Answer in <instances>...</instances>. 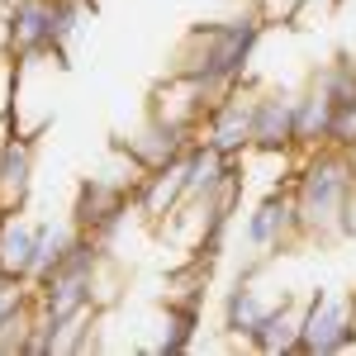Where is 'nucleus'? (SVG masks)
<instances>
[{
  "mask_svg": "<svg viewBox=\"0 0 356 356\" xmlns=\"http://www.w3.org/2000/svg\"><path fill=\"white\" fill-rule=\"evenodd\" d=\"M5 129H10V114H5V119H0V138H5Z\"/></svg>",
  "mask_w": 356,
  "mask_h": 356,
  "instance_id": "obj_24",
  "label": "nucleus"
},
{
  "mask_svg": "<svg viewBox=\"0 0 356 356\" xmlns=\"http://www.w3.org/2000/svg\"><path fill=\"white\" fill-rule=\"evenodd\" d=\"M195 129H181V124H162V119H143L138 134H114L110 152L129 157L138 171H157V166H171L186 157V147L195 143Z\"/></svg>",
  "mask_w": 356,
  "mask_h": 356,
  "instance_id": "obj_6",
  "label": "nucleus"
},
{
  "mask_svg": "<svg viewBox=\"0 0 356 356\" xmlns=\"http://www.w3.org/2000/svg\"><path fill=\"white\" fill-rule=\"evenodd\" d=\"M243 238H247V247H257V252H280V247H290V243H304L300 223H295L290 186H271V191L252 204Z\"/></svg>",
  "mask_w": 356,
  "mask_h": 356,
  "instance_id": "obj_10",
  "label": "nucleus"
},
{
  "mask_svg": "<svg viewBox=\"0 0 356 356\" xmlns=\"http://www.w3.org/2000/svg\"><path fill=\"white\" fill-rule=\"evenodd\" d=\"M347 304H352V332H356V290H347Z\"/></svg>",
  "mask_w": 356,
  "mask_h": 356,
  "instance_id": "obj_23",
  "label": "nucleus"
},
{
  "mask_svg": "<svg viewBox=\"0 0 356 356\" xmlns=\"http://www.w3.org/2000/svg\"><path fill=\"white\" fill-rule=\"evenodd\" d=\"M332 129V100L314 81H304L295 90V152H314L328 143Z\"/></svg>",
  "mask_w": 356,
  "mask_h": 356,
  "instance_id": "obj_15",
  "label": "nucleus"
},
{
  "mask_svg": "<svg viewBox=\"0 0 356 356\" xmlns=\"http://www.w3.org/2000/svg\"><path fill=\"white\" fill-rule=\"evenodd\" d=\"M38 300V290H33V280H19V275H5L0 271V328L24 309V304Z\"/></svg>",
  "mask_w": 356,
  "mask_h": 356,
  "instance_id": "obj_19",
  "label": "nucleus"
},
{
  "mask_svg": "<svg viewBox=\"0 0 356 356\" xmlns=\"http://www.w3.org/2000/svg\"><path fill=\"white\" fill-rule=\"evenodd\" d=\"M309 81L318 86L332 105H347V100H356V53H337L332 62H323V67H318Z\"/></svg>",
  "mask_w": 356,
  "mask_h": 356,
  "instance_id": "obj_18",
  "label": "nucleus"
},
{
  "mask_svg": "<svg viewBox=\"0 0 356 356\" xmlns=\"http://www.w3.org/2000/svg\"><path fill=\"white\" fill-rule=\"evenodd\" d=\"M252 152H295V90L257 86L252 100Z\"/></svg>",
  "mask_w": 356,
  "mask_h": 356,
  "instance_id": "obj_8",
  "label": "nucleus"
},
{
  "mask_svg": "<svg viewBox=\"0 0 356 356\" xmlns=\"http://www.w3.org/2000/svg\"><path fill=\"white\" fill-rule=\"evenodd\" d=\"M300 5H304V0H257L252 10H257V19H261L266 29H295Z\"/></svg>",
  "mask_w": 356,
  "mask_h": 356,
  "instance_id": "obj_20",
  "label": "nucleus"
},
{
  "mask_svg": "<svg viewBox=\"0 0 356 356\" xmlns=\"http://www.w3.org/2000/svg\"><path fill=\"white\" fill-rule=\"evenodd\" d=\"M252 100H257V86L243 76L233 90H223L209 105L204 124H200V138L223 157H247L252 152Z\"/></svg>",
  "mask_w": 356,
  "mask_h": 356,
  "instance_id": "obj_5",
  "label": "nucleus"
},
{
  "mask_svg": "<svg viewBox=\"0 0 356 356\" xmlns=\"http://www.w3.org/2000/svg\"><path fill=\"white\" fill-rule=\"evenodd\" d=\"M347 157H352V166H356V147H347Z\"/></svg>",
  "mask_w": 356,
  "mask_h": 356,
  "instance_id": "obj_26",
  "label": "nucleus"
},
{
  "mask_svg": "<svg viewBox=\"0 0 356 356\" xmlns=\"http://www.w3.org/2000/svg\"><path fill=\"white\" fill-rule=\"evenodd\" d=\"M5 219H10V214H5V204H0V223H5Z\"/></svg>",
  "mask_w": 356,
  "mask_h": 356,
  "instance_id": "obj_27",
  "label": "nucleus"
},
{
  "mask_svg": "<svg viewBox=\"0 0 356 356\" xmlns=\"http://www.w3.org/2000/svg\"><path fill=\"white\" fill-rule=\"evenodd\" d=\"M181 204H186V166H181V162L147 171V176L138 181V191H134V209H138V219L157 223V228H162V223L171 219V214H176Z\"/></svg>",
  "mask_w": 356,
  "mask_h": 356,
  "instance_id": "obj_13",
  "label": "nucleus"
},
{
  "mask_svg": "<svg viewBox=\"0 0 356 356\" xmlns=\"http://www.w3.org/2000/svg\"><path fill=\"white\" fill-rule=\"evenodd\" d=\"M219 95H209L204 86L186 76V72H166V81H157L147 90V119H162V124H181V129H195L204 124V114Z\"/></svg>",
  "mask_w": 356,
  "mask_h": 356,
  "instance_id": "obj_9",
  "label": "nucleus"
},
{
  "mask_svg": "<svg viewBox=\"0 0 356 356\" xmlns=\"http://www.w3.org/2000/svg\"><path fill=\"white\" fill-rule=\"evenodd\" d=\"M300 332H304V300L280 295L261 314V323L247 332V347L261 352V356H295L300 352Z\"/></svg>",
  "mask_w": 356,
  "mask_h": 356,
  "instance_id": "obj_12",
  "label": "nucleus"
},
{
  "mask_svg": "<svg viewBox=\"0 0 356 356\" xmlns=\"http://www.w3.org/2000/svg\"><path fill=\"white\" fill-rule=\"evenodd\" d=\"M53 19H57V0H15L10 5L5 33H10V57H19V67L38 62V57H57Z\"/></svg>",
  "mask_w": 356,
  "mask_h": 356,
  "instance_id": "obj_7",
  "label": "nucleus"
},
{
  "mask_svg": "<svg viewBox=\"0 0 356 356\" xmlns=\"http://www.w3.org/2000/svg\"><path fill=\"white\" fill-rule=\"evenodd\" d=\"M328 143L332 147H356V100L347 105H332V129H328Z\"/></svg>",
  "mask_w": 356,
  "mask_h": 356,
  "instance_id": "obj_21",
  "label": "nucleus"
},
{
  "mask_svg": "<svg viewBox=\"0 0 356 356\" xmlns=\"http://www.w3.org/2000/svg\"><path fill=\"white\" fill-rule=\"evenodd\" d=\"M33 257H38V223L10 214L0 223V271L33 280Z\"/></svg>",
  "mask_w": 356,
  "mask_h": 356,
  "instance_id": "obj_16",
  "label": "nucleus"
},
{
  "mask_svg": "<svg viewBox=\"0 0 356 356\" xmlns=\"http://www.w3.org/2000/svg\"><path fill=\"white\" fill-rule=\"evenodd\" d=\"M261 266H252V271L238 275V285L223 295V332L228 337H243L247 342V332L261 323V314L271 309V300H261Z\"/></svg>",
  "mask_w": 356,
  "mask_h": 356,
  "instance_id": "obj_14",
  "label": "nucleus"
},
{
  "mask_svg": "<svg viewBox=\"0 0 356 356\" xmlns=\"http://www.w3.org/2000/svg\"><path fill=\"white\" fill-rule=\"evenodd\" d=\"M129 209H134V191L124 181H114V176H86L81 186H76V200H72V223H76V233L95 238L100 247H110L114 233L129 219Z\"/></svg>",
  "mask_w": 356,
  "mask_h": 356,
  "instance_id": "obj_3",
  "label": "nucleus"
},
{
  "mask_svg": "<svg viewBox=\"0 0 356 356\" xmlns=\"http://www.w3.org/2000/svg\"><path fill=\"white\" fill-rule=\"evenodd\" d=\"M337 5H342V0H304V5H300V19H295V29H314V19H328Z\"/></svg>",
  "mask_w": 356,
  "mask_h": 356,
  "instance_id": "obj_22",
  "label": "nucleus"
},
{
  "mask_svg": "<svg viewBox=\"0 0 356 356\" xmlns=\"http://www.w3.org/2000/svg\"><path fill=\"white\" fill-rule=\"evenodd\" d=\"M295 223L304 243H342L356 233V166L342 147H314L304 152L300 171L290 181Z\"/></svg>",
  "mask_w": 356,
  "mask_h": 356,
  "instance_id": "obj_1",
  "label": "nucleus"
},
{
  "mask_svg": "<svg viewBox=\"0 0 356 356\" xmlns=\"http://www.w3.org/2000/svg\"><path fill=\"white\" fill-rule=\"evenodd\" d=\"M200 314H204V309H195V304L166 300V318H162V342H157V356L191 352L195 332H200Z\"/></svg>",
  "mask_w": 356,
  "mask_h": 356,
  "instance_id": "obj_17",
  "label": "nucleus"
},
{
  "mask_svg": "<svg viewBox=\"0 0 356 356\" xmlns=\"http://www.w3.org/2000/svg\"><path fill=\"white\" fill-rule=\"evenodd\" d=\"M356 342L352 332V304L347 295H328L323 285L304 300V332L295 356H337Z\"/></svg>",
  "mask_w": 356,
  "mask_h": 356,
  "instance_id": "obj_4",
  "label": "nucleus"
},
{
  "mask_svg": "<svg viewBox=\"0 0 356 356\" xmlns=\"http://www.w3.org/2000/svg\"><path fill=\"white\" fill-rule=\"evenodd\" d=\"M33 157H38V134L5 129L0 138V204L5 214H24L33 195Z\"/></svg>",
  "mask_w": 356,
  "mask_h": 356,
  "instance_id": "obj_11",
  "label": "nucleus"
},
{
  "mask_svg": "<svg viewBox=\"0 0 356 356\" xmlns=\"http://www.w3.org/2000/svg\"><path fill=\"white\" fill-rule=\"evenodd\" d=\"M266 24L257 19V10H243L233 19H209V24H195L181 43H176V67L171 72H186L204 86L209 95H223L247 76V62L257 53Z\"/></svg>",
  "mask_w": 356,
  "mask_h": 356,
  "instance_id": "obj_2",
  "label": "nucleus"
},
{
  "mask_svg": "<svg viewBox=\"0 0 356 356\" xmlns=\"http://www.w3.org/2000/svg\"><path fill=\"white\" fill-rule=\"evenodd\" d=\"M238 5H243V10H252V5H257V0H238Z\"/></svg>",
  "mask_w": 356,
  "mask_h": 356,
  "instance_id": "obj_25",
  "label": "nucleus"
}]
</instances>
